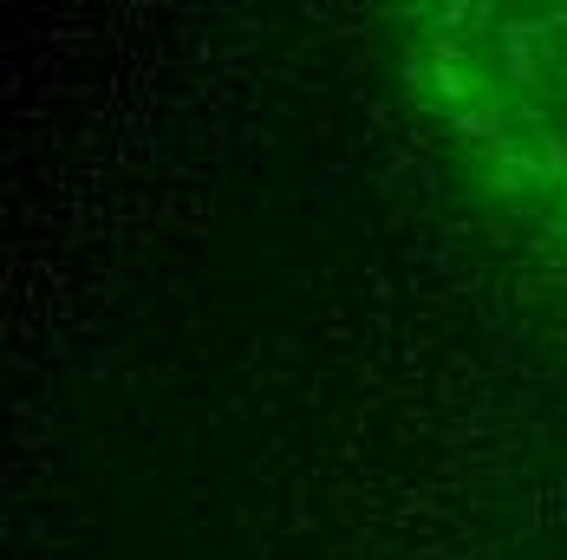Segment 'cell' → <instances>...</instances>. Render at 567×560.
Wrapping results in <instances>:
<instances>
[{"mask_svg": "<svg viewBox=\"0 0 567 560\" xmlns=\"http://www.w3.org/2000/svg\"><path fill=\"white\" fill-rule=\"evenodd\" d=\"M385 27L463 183L567 261V0H385Z\"/></svg>", "mask_w": 567, "mask_h": 560, "instance_id": "1", "label": "cell"}]
</instances>
